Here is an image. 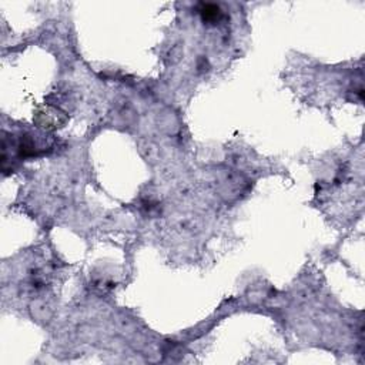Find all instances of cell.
I'll use <instances>...</instances> for the list:
<instances>
[{
	"mask_svg": "<svg viewBox=\"0 0 365 365\" xmlns=\"http://www.w3.org/2000/svg\"><path fill=\"white\" fill-rule=\"evenodd\" d=\"M200 13H201L203 20L207 22V23L218 22V19L221 17V10L215 5H203L201 9H200Z\"/></svg>",
	"mask_w": 365,
	"mask_h": 365,
	"instance_id": "1",
	"label": "cell"
}]
</instances>
